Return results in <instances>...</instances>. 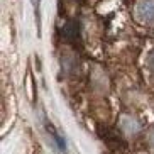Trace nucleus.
I'll use <instances>...</instances> for the list:
<instances>
[{
	"mask_svg": "<svg viewBox=\"0 0 154 154\" xmlns=\"http://www.w3.org/2000/svg\"><path fill=\"white\" fill-rule=\"evenodd\" d=\"M63 36L68 42H78V37H80V26L78 22L71 20V22H66V26L63 27Z\"/></svg>",
	"mask_w": 154,
	"mask_h": 154,
	"instance_id": "nucleus-4",
	"label": "nucleus"
},
{
	"mask_svg": "<svg viewBox=\"0 0 154 154\" xmlns=\"http://www.w3.org/2000/svg\"><path fill=\"white\" fill-rule=\"evenodd\" d=\"M100 136H102V139L107 142V146H109L110 149H124L125 147V142H124L122 136L119 134V132L112 131V129H100Z\"/></svg>",
	"mask_w": 154,
	"mask_h": 154,
	"instance_id": "nucleus-2",
	"label": "nucleus"
},
{
	"mask_svg": "<svg viewBox=\"0 0 154 154\" xmlns=\"http://www.w3.org/2000/svg\"><path fill=\"white\" fill-rule=\"evenodd\" d=\"M120 131L125 132V134H137V132L140 131V124L139 120H136L134 117H131V115H124V117H120Z\"/></svg>",
	"mask_w": 154,
	"mask_h": 154,
	"instance_id": "nucleus-3",
	"label": "nucleus"
},
{
	"mask_svg": "<svg viewBox=\"0 0 154 154\" xmlns=\"http://www.w3.org/2000/svg\"><path fill=\"white\" fill-rule=\"evenodd\" d=\"M136 15L142 22L154 20V0H139L136 4Z\"/></svg>",
	"mask_w": 154,
	"mask_h": 154,
	"instance_id": "nucleus-1",
	"label": "nucleus"
},
{
	"mask_svg": "<svg viewBox=\"0 0 154 154\" xmlns=\"http://www.w3.org/2000/svg\"><path fill=\"white\" fill-rule=\"evenodd\" d=\"M149 142H151V146L154 147V127L151 129V132H149Z\"/></svg>",
	"mask_w": 154,
	"mask_h": 154,
	"instance_id": "nucleus-7",
	"label": "nucleus"
},
{
	"mask_svg": "<svg viewBox=\"0 0 154 154\" xmlns=\"http://www.w3.org/2000/svg\"><path fill=\"white\" fill-rule=\"evenodd\" d=\"M147 66H149V69L154 73V51L149 54V58H147Z\"/></svg>",
	"mask_w": 154,
	"mask_h": 154,
	"instance_id": "nucleus-6",
	"label": "nucleus"
},
{
	"mask_svg": "<svg viewBox=\"0 0 154 154\" xmlns=\"http://www.w3.org/2000/svg\"><path fill=\"white\" fill-rule=\"evenodd\" d=\"M63 66H64V69L68 73H75V69H76V66H78V63H76V59H73L71 56H64L63 58Z\"/></svg>",
	"mask_w": 154,
	"mask_h": 154,
	"instance_id": "nucleus-5",
	"label": "nucleus"
}]
</instances>
